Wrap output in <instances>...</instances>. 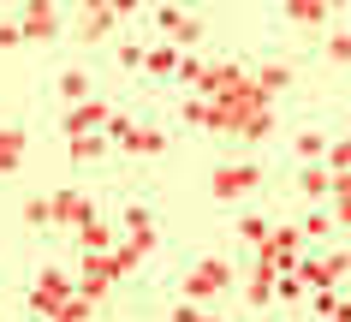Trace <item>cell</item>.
Masks as SVG:
<instances>
[{
	"mask_svg": "<svg viewBox=\"0 0 351 322\" xmlns=\"http://www.w3.org/2000/svg\"><path fill=\"white\" fill-rule=\"evenodd\" d=\"M232 281H239V275H232L226 257H203V263H191L185 275H179V292H185V304H203V299H215V292H226Z\"/></svg>",
	"mask_w": 351,
	"mask_h": 322,
	"instance_id": "6da1fadb",
	"label": "cell"
},
{
	"mask_svg": "<svg viewBox=\"0 0 351 322\" xmlns=\"http://www.w3.org/2000/svg\"><path fill=\"white\" fill-rule=\"evenodd\" d=\"M90 215H95V197H90V191H77V185H66V191L48 197V227H60V233H77Z\"/></svg>",
	"mask_w": 351,
	"mask_h": 322,
	"instance_id": "7a4b0ae2",
	"label": "cell"
},
{
	"mask_svg": "<svg viewBox=\"0 0 351 322\" xmlns=\"http://www.w3.org/2000/svg\"><path fill=\"white\" fill-rule=\"evenodd\" d=\"M250 191H262V168L256 161H221V168H215V203H239V197H250Z\"/></svg>",
	"mask_w": 351,
	"mask_h": 322,
	"instance_id": "3957f363",
	"label": "cell"
},
{
	"mask_svg": "<svg viewBox=\"0 0 351 322\" xmlns=\"http://www.w3.org/2000/svg\"><path fill=\"white\" fill-rule=\"evenodd\" d=\"M179 90H191V102H215V90H221V60H179Z\"/></svg>",
	"mask_w": 351,
	"mask_h": 322,
	"instance_id": "277c9868",
	"label": "cell"
},
{
	"mask_svg": "<svg viewBox=\"0 0 351 322\" xmlns=\"http://www.w3.org/2000/svg\"><path fill=\"white\" fill-rule=\"evenodd\" d=\"M108 126H113V108L101 102V95H90V102L66 108V137H90V132H108Z\"/></svg>",
	"mask_w": 351,
	"mask_h": 322,
	"instance_id": "5b68a950",
	"label": "cell"
},
{
	"mask_svg": "<svg viewBox=\"0 0 351 322\" xmlns=\"http://www.w3.org/2000/svg\"><path fill=\"white\" fill-rule=\"evenodd\" d=\"M250 84H256L262 102H274L280 90H292V84H298V72L286 66V60H268V66H256V72H250Z\"/></svg>",
	"mask_w": 351,
	"mask_h": 322,
	"instance_id": "8992f818",
	"label": "cell"
},
{
	"mask_svg": "<svg viewBox=\"0 0 351 322\" xmlns=\"http://www.w3.org/2000/svg\"><path fill=\"white\" fill-rule=\"evenodd\" d=\"M54 95L66 102V108H77V102H90V95H95V78H90V66H66V72L54 78Z\"/></svg>",
	"mask_w": 351,
	"mask_h": 322,
	"instance_id": "52a82bcc",
	"label": "cell"
},
{
	"mask_svg": "<svg viewBox=\"0 0 351 322\" xmlns=\"http://www.w3.org/2000/svg\"><path fill=\"white\" fill-rule=\"evenodd\" d=\"M19 30H24V42H54V36H60V12L36 0V6L24 12V24H19Z\"/></svg>",
	"mask_w": 351,
	"mask_h": 322,
	"instance_id": "ba28073f",
	"label": "cell"
},
{
	"mask_svg": "<svg viewBox=\"0 0 351 322\" xmlns=\"http://www.w3.org/2000/svg\"><path fill=\"white\" fill-rule=\"evenodd\" d=\"M72 239H77V251H84V257H108V251H113V227L101 221V215H90Z\"/></svg>",
	"mask_w": 351,
	"mask_h": 322,
	"instance_id": "9c48e42d",
	"label": "cell"
},
{
	"mask_svg": "<svg viewBox=\"0 0 351 322\" xmlns=\"http://www.w3.org/2000/svg\"><path fill=\"white\" fill-rule=\"evenodd\" d=\"M119 150H125V155H161L167 150V132H161V126H131V132L119 137Z\"/></svg>",
	"mask_w": 351,
	"mask_h": 322,
	"instance_id": "30bf717a",
	"label": "cell"
},
{
	"mask_svg": "<svg viewBox=\"0 0 351 322\" xmlns=\"http://www.w3.org/2000/svg\"><path fill=\"white\" fill-rule=\"evenodd\" d=\"M179 60H185V54H179L173 42H155V48H143V72L149 78H173V72H179Z\"/></svg>",
	"mask_w": 351,
	"mask_h": 322,
	"instance_id": "8fae6325",
	"label": "cell"
},
{
	"mask_svg": "<svg viewBox=\"0 0 351 322\" xmlns=\"http://www.w3.org/2000/svg\"><path fill=\"white\" fill-rule=\"evenodd\" d=\"M298 191H304L310 203H322V197H328V191H333V173L322 168V161H310V168L298 173Z\"/></svg>",
	"mask_w": 351,
	"mask_h": 322,
	"instance_id": "7c38bea8",
	"label": "cell"
},
{
	"mask_svg": "<svg viewBox=\"0 0 351 322\" xmlns=\"http://www.w3.org/2000/svg\"><path fill=\"white\" fill-rule=\"evenodd\" d=\"M24 161V132L19 126H0V173H12Z\"/></svg>",
	"mask_w": 351,
	"mask_h": 322,
	"instance_id": "4fadbf2b",
	"label": "cell"
},
{
	"mask_svg": "<svg viewBox=\"0 0 351 322\" xmlns=\"http://www.w3.org/2000/svg\"><path fill=\"white\" fill-rule=\"evenodd\" d=\"M108 150H113V143H108L101 132H90V137H72V161H77V168H90V161H101Z\"/></svg>",
	"mask_w": 351,
	"mask_h": 322,
	"instance_id": "5bb4252c",
	"label": "cell"
},
{
	"mask_svg": "<svg viewBox=\"0 0 351 322\" xmlns=\"http://www.w3.org/2000/svg\"><path fill=\"white\" fill-rule=\"evenodd\" d=\"M244 299H250V304H274V268L256 263V275L244 281Z\"/></svg>",
	"mask_w": 351,
	"mask_h": 322,
	"instance_id": "9a60e30c",
	"label": "cell"
},
{
	"mask_svg": "<svg viewBox=\"0 0 351 322\" xmlns=\"http://www.w3.org/2000/svg\"><path fill=\"white\" fill-rule=\"evenodd\" d=\"M322 150H328V132H298L292 137V155L310 168V161H322Z\"/></svg>",
	"mask_w": 351,
	"mask_h": 322,
	"instance_id": "2e32d148",
	"label": "cell"
},
{
	"mask_svg": "<svg viewBox=\"0 0 351 322\" xmlns=\"http://www.w3.org/2000/svg\"><path fill=\"white\" fill-rule=\"evenodd\" d=\"M322 168H328L333 179H346V168H351V143H346V137H328V150H322Z\"/></svg>",
	"mask_w": 351,
	"mask_h": 322,
	"instance_id": "e0dca14e",
	"label": "cell"
},
{
	"mask_svg": "<svg viewBox=\"0 0 351 322\" xmlns=\"http://www.w3.org/2000/svg\"><path fill=\"white\" fill-rule=\"evenodd\" d=\"M90 317H95V304L72 292V299H60V304H54V317H48V322H90Z\"/></svg>",
	"mask_w": 351,
	"mask_h": 322,
	"instance_id": "ac0fdd59",
	"label": "cell"
},
{
	"mask_svg": "<svg viewBox=\"0 0 351 322\" xmlns=\"http://www.w3.org/2000/svg\"><path fill=\"white\" fill-rule=\"evenodd\" d=\"M191 42H203V19H179L173 24V48H179V54H191Z\"/></svg>",
	"mask_w": 351,
	"mask_h": 322,
	"instance_id": "d6986e66",
	"label": "cell"
},
{
	"mask_svg": "<svg viewBox=\"0 0 351 322\" xmlns=\"http://www.w3.org/2000/svg\"><path fill=\"white\" fill-rule=\"evenodd\" d=\"M155 245H161V233H155V227H143V233H125V251L137 257V263H143V257H149Z\"/></svg>",
	"mask_w": 351,
	"mask_h": 322,
	"instance_id": "ffe728a7",
	"label": "cell"
},
{
	"mask_svg": "<svg viewBox=\"0 0 351 322\" xmlns=\"http://www.w3.org/2000/svg\"><path fill=\"white\" fill-rule=\"evenodd\" d=\"M322 54H328L333 66H346V54H351V36H346V30H328V36H322Z\"/></svg>",
	"mask_w": 351,
	"mask_h": 322,
	"instance_id": "44dd1931",
	"label": "cell"
},
{
	"mask_svg": "<svg viewBox=\"0 0 351 322\" xmlns=\"http://www.w3.org/2000/svg\"><path fill=\"white\" fill-rule=\"evenodd\" d=\"M19 215H24V227H30V233H36V227H48V197H24V209H19Z\"/></svg>",
	"mask_w": 351,
	"mask_h": 322,
	"instance_id": "7402d4cb",
	"label": "cell"
},
{
	"mask_svg": "<svg viewBox=\"0 0 351 322\" xmlns=\"http://www.w3.org/2000/svg\"><path fill=\"white\" fill-rule=\"evenodd\" d=\"M286 19H292V24H322V19H328V6H310V0H292V6H286Z\"/></svg>",
	"mask_w": 351,
	"mask_h": 322,
	"instance_id": "603a6c76",
	"label": "cell"
},
{
	"mask_svg": "<svg viewBox=\"0 0 351 322\" xmlns=\"http://www.w3.org/2000/svg\"><path fill=\"white\" fill-rule=\"evenodd\" d=\"M328 233H333V215H328V209H315L310 221L298 227V239H328Z\"/></svg>",
	"mask_w": 351,
	"mask_h": 322,
	"instance_id": "cb8c5ba5",
	"label": "cell"
},
{
	"mask_svg": "<svg viewBox=\"0 0 351 322\" xmlns=\"http://www.w3.org/2000/svg\"><path fill=\"white\" fill-rule=\"evenodd\" d=\"M239 239L244 245H262V239H268V221H262V215H239Z\"/></svg>",
	"mask_w": 351,
	"mask_h": 322,
	"instance_id": "d4e9b609",
	"label": "cell"
},
{
	"mask_svg": "<svg viewBox=\"0 0 351 322\" xmlns=\"http://www.w3.org/2000/svg\"><path fill=\"white\" fill-rule=\"evenodd\" d=\"M310 304H315V317L328 322L333 310H339V292H333V286H315V292H310Z\"/></svg>",
	"mask_w": 351,
	"mask_h": 322,
	"instance_id": "484cf974",
	"label": "cell"
},
{
	"mask_svg": "<svg viewBox=\"0 0 351 322\" xmlns=\"http://www.w3.org/2000/svg\"><path fill=\"white\" fill-rule=\"evenodd\" d=\"M119 66H125V72H137V66H143V42H119Z\"/></svg>",
	"mask_w": 351,
	"mask_h": 322,
	"instance_id": "4316f807",
	"label": "cell"
},
{
	"mask_svg": "<svg viewBox=\"0 0 351 322\" xmlns=\"http://www.w3.org/2000/svg\"><path fill=\"white\" fill-rule=\"evenodd\" d=\"M179 19H185V12H179V6H155V24H161L167 36H173V24H179Z\"/></svg>",
	"mask_w": 351,
	"mask_h": 322,
	"instance_id": "83f0119b",
	"label": "cell"
},
{
	"mask_svg": "<svg viewBox=\"0 0 351 322\" xmlns=\"http://www.w3.org/2000/svg\"><path fill=\"white\" fill-rule=\"evenodd\" d=\"M0 48H24V30H19V24H0Z\"/></svg>",
	"mask_w": 351,
	"mask_h": 322,
	"instance_id": "f1b7e54d",
	"label": "cell"
},
{
	"mask_svg": "<svg viewBox=\"0 0 351 322\" xmlns=\"http://www.w3.org/2000/svg\"><path fill=\"white\" fill-rule=\"evenodd\" d=\"M197 317H203L197 304H173V322H197Z\"/></svg>",
	"mask_w": 351,
	"mask_h": 322,
	"instance_id": "f546056e",
	"label": "cell"
},
{
	"mask_svg": "<svg viewBox=\"0 0 351 322\" xmlns=\"http://www.w3.org/2000/svg\"><path fill=\"white\" fill-rule=\"evenodd\" d=\"M328 322H346V304H339V310H333V317H328Z\"/></svg>",
	"mask_w": 351,
	"mask_h": 322,
	"instance_id": "4dcf8cb0",
	"label": "cell"
},
{
	"mask_svg": "<svg viewBox=\"0 0 351 322\" xmlns=\"http://www.w3.org/2000/svg\"><path fill=\"white\" fill-rule=\"evenodd\" d=\"M197 322H221V317H197Z\"/></svg>",
	"mask_w": 351,
	"mask_h": 322,
	"instance_id": "1f68e13d",
	"label": "cell"
}]
</instances>
